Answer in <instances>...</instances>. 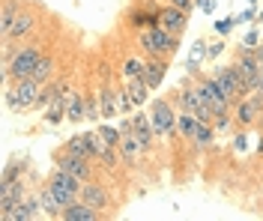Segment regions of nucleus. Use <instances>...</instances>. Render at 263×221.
I'll use <instances>...</instances> for the list:
<instances>
[{
	"instance_id": "obj_1",
	"label": "nucleus",
	"mask_w": 263,
	"mask_h": 221,
	"mask_svg": "<svg viewBox=\"0 0 263 221\" xmlns=\"http://www.w3.org/2000/svg\"><path fill=\"white\" fill-rule=\"evenodd\" d=\"M48 36L39 33L27 39V42H18L15 54L3 63V84H12V81H24V78H30L33 75V66L39 63V57L48 51Z\"/></svg>"
},
{
	"instance_id": "obj_2",
	"label": "nucleus",
	"mask_w": 263,
	"mask_h": 221,
	"mask_svg": "<svg viewBox=\"0 0 263 221\" xmlns=\"http://www.w3.org/2000/svg\"><path fill=\"white\" fill-rule=\"evenodd\" d=\"M132 42H135V48L144 54V57H164V60H171L174 54L180 51L182 36L164 30L162 24H156V27H147V30L135 33Z\"/></svg>"
},
{
	"instance_id": "obj_3",
	"label": "nucleus",
	"mask_w": 263,
	"mask_h": 221,
	"mask_svg": "<svg viewBox=\"0 0 263 221\" xmlns=\"http://www.w3.org/2000/svg\"><path fill=\"white\" fill-rule=\"evenodd\" d=\"M147 114H149V123L156 129V137L162 144H177L180 135H177V105L171 96H159L147 105Z\"/></svg>"
},
{
	"instance_id": "obj_4",
	"label": "nucleus",
	"mask_w": 263,
	"mask_h": 221,
	"mask_svg": "<svg viewBox=\"0 0 263 221\" xmlns=\"http://www.w3.org/2000/svg\"><path fill=\"white\" fill-rule=\"evenodd\" d=\"M39 90H42V84L33 81V78L3 84V105H6V111L9 114H27V111H33V105L39 99Z\"/></svg>"
},
{
	"instance_id": "obj_5",
	"label": "nucleus",
	"mask_w": 263,
	"mask_h": 221,
	"mask_svg": "<svg viewBox=\"0 0 263 221\" xmlns=\"http://www.w3.org/2000/svg\"><path fill=\"white\" fill-rule=\"evenodd\" d=\"M171 99H174V105L180 108V111H192L200 123H215V114L213 108L203 102V96H200V90L195 87V81H192V75H185V81H182L174 93H171Z\"/></svg>"
},
{
	"instance_id": "obj_6",
	"label": "nucleus",
	"mask_w": 263,
	"mask_h": 221,
	"mask_svg": "<svg viewBox=\"0 0 263 221\" xmlns=\"http://www.w3.org/2000/svg\"><path fill=\"white\" fill-rule=\"evenodd\" d=\"M192 81H195V87L200 90L203 102L213 108L215 117H230V114H233V102L224 96V90H221V84L213 78V72H203V69H200V72L192 75Z\"/></svg>"
},
{
	"instance_id": "obj_7",
	"label": "nucleus",
	"mask_w": 263,
	"mask_h": 221,
	"mask_svg": "<svg viewBox=\"0 0 263 221\" xmlns=\"http://www.w3.org/2000/svg\"><path fill=\"white\" fill-rule=\"evenodd\" d=\"M42 24H45V12L27 0V6L18 12V18L12 21V27H9V33L0 36V39H12V42H27L33 36L42 33Z\"/></svg>"
},
{
	"instance_id": "obj_8",
	"label": "nucleus",
	"mask_w": 263,
	"mask_h": 221,
	"mask_svg": "<svg viewBox=\"0 0 263 221\" xmlns=\"http://www.w3.org/2000/svg\"><path fill=\"white\" fill-rule=\"evenodd\" d=\"M45 186L54 191V197L60 200V206H69V204H75V200H81V179L78 176H72L69 170H63V168H51V173L42 179Z\"/></svg>"
},
{
	"instance_id": "obj_9",
	"label": "nucleus",
	"mask_w": 263,
	"mask_h": 221,
	"mask_svg": "<svg viewBox=\"0 0 263 221\" xmlns=\"http://www.w3.org/2000/svg\"><path fill=\"white\" fill-rule=\"evenodd\" d=\"M263 119V93L260 90H254V93H248L246 99H239V102L233 105V129H257Z\"/></svg>"
},
{
	"instance_id": "obj_10",
	"label": "nucleus",
	"mask_w": 263,
	"mask_h": 221,
	"mask_svg": "<svg viewBox=\"0 0 263 221\" xmlns=\"http://www.w3.org/2000/svg\"><path fill=\"white\" fill-rule=\"evenodd\" d=\"M213 78L221 84L224 96H228L233 105L248 96V87H246V81H242V75H239V69L233 66V60H230V63H213Z\"/></svg>"
},
{
	"instance_id": "obj_11",
	"label": "nucleus",
	"mask_w": 263,
	"mask_h": 221,
	"mask_svg": "<svg viewBox=\"0 0 263 221\" xmlns=\"http://www.w3.org/2000/svg\"><path fill=\"white\" fill-rule=\"evenodd\" d=\"M81 200L90 206H96V209H102L108 218H114L117 209H114V191L108 188V183L102 179V176H93V179H87L81 186Z\"/></svg>"
},
{
	"instance_id": "obj_12",
	"label": "nucleus",
	"mask_w": 263,
	"mask_h": 221,
	"mask_svg": "<svg viewBox=\"0 0 263 221\" xmlns=\"http://www.w3.org/2000/svg\"><path fill=\"white\" fill-rule=\"evenodd\" d=\"M233 66L239 69L248 93L257 90V81H260V57H257V48H242V45H236V51H233Z\"/></svg>"
},
{
	"instance_id": "obj_13",
	"label": "nucleus",
	"mask_w": 263,
	"mask_h": 221,
	"mask_svg": "<svg viewBox=\"0 0 263 221\" xmlns=\"http://www.w3.org/2000/svg\"><path fill=\"white\" fill-rule=\"evenodd\" d=\"M54 165H57V168H63V170H69V173H72V176H78L81 183L99 176V165H96V162L81 158V155H75V153H66V150H60V147H57V153H54Z\"/></svg>"
},
{
	"instance_id": "obj_14",
	"label": "nucleus",
	"mask_w": 263,
	"mask_h": 221,
	"mask_svg": "<svg viewBox=\"0 0 263 221\" xmlns=\"http://www.w3.org/2000/svg\"><path fill=\"white\" fill-rule=\"evenodd\" d=\"M156 24H159V15L149 12L147 0H135L129 9L123 12V27H126L132 36L141 33V30H147V27H156Z\"/></svg>"
},
{
	"instance_id": "obj_15",
	"label": "nucleus",
	"mask_w": 263,
	"mask_h": 221,
	"mask_svg": "<svg viewBox=\"0 0 263 221\" xmlns=\"http://www.w3.org/2000/svg\"><path fill=\"white\" fill-rule=\"evenodd\" d=\"M120 155H123V168H129V170H141V168H144V162L149 158L147 150L141 147V140L135 137V132H123V140H120Z\"/></svg>"
},
{
	"instance_id": "obj_16",
	"label": "nucleus",
	"mask_w": 263,
	"mask_h": 221,
	"mask_svg": "<svg viewBox=\"0 0 263 221\" xmlns=\"http://www.w3.org/2000/svg\"><path fill=\"white\" fill-rule=\"evenodd\" d=\"M144 72H147V57L138 51V48H132V51L117 63V75H120L123 84H126V81H135V78H144Z\"/></svg>"
},
{
	"instance_id": "obj_17",
	"label": "nucleus",
	"mask_w": 263,
	"mask_h": 221,
	"mask_svg": "<svg viewBox=\"0 0 263 221\" xmlns=\"http://www.w3.org/2000/svg\"><path fill=\"white\" fill-rule=\"evenodd\" d=\"M189 21H192V12H185V9H177V6H171V3H164V6H162L159 24H162L164 30H171V33L182 36L185 30H189Z\"/></svg>"
},
{
	"instance_id": "obj_18",
	"label": "nucleus",
	"mask_w": 263,
	"mask_h": 221,
	"mask_svg": "<svg viewBox=\"0 0 263 221\" xmlns=\"http://www.w3.org/2000/svg\"><path fill=\"white\" fill-rule=\"evenodd\" d=\"M57 75H60V57L51 51V45H48V51L42 54V57H39V63L33 66L30 78H33V81H39V84H48V81H54Z\"/></svg>"
},
{
	"instance_id": "obj_19",
	"label": "nucleus",
	"mask_w": 263,
	"mask_h": 221,
	"mask_svg": "<svg viewBox=\"0 0 263 221\" xmlns=\"http://www.w3.org/2000/svg\"><path fill=\"white\" fill-rule=\"evenodd\" d=\"M105 218L108 215L102 209L84 204V200H75V204L63 206V215H60V221H105Z\"/></svg>"
},
{
	"instance_id": "obj_20",
	"label": "nucleus",
	"mask_w": 263,
	"mask_h": 221,
	"mask_svg": "<svg viewBox=\"0 0 263 221\" xmlns=\"http://www.w3.org/2000/svg\"><path fill=\"white\" fill-rule=\"evenodd\" d=\"M66 119L69 126L84 123V84H72V90L66 93Z\"/></svg>"
},
{
	"instance_id": "obj_21",
	"label": "nucleus",
	"mask_w": 263,
	"mask_h": 221,
	"mask_svg": "<svg viewBox=\"0 0 263 221\" xmlns=\"http://www.w3.org/2000/svg\"><path fill=\"white\" fill-rule=\"evenodd\" d=\"M33 173V165L27 155H15V158H9L3 170H0V183H15V179H24V176H30Z\"/></svg>"
},
{
	"instance_id": "obj_22",
	"label": "nucleus",
	"mask_w": 263,
	"mask_h": 221,
	"mask_svg": "<svg viewBox=\"0 0 263 221\" xmlns=\"http://www.w3.org/2000/svg\"><path fill=\"white\" fill-rule=\"evenodd\" d=\"M171 69V60L164 57H147V72H144V81L149 84V90H159L164 84V75Z\"/></svg>"
},
{
	"instance_id": "obj_23",
	"label": "nucleus",
	"mask_w": 263,
	"mask_h": 221,
	"mask_svg": "<svg viewBox=\"0 0 263 221\" xmlns=\"http://www.w3.org/2000/svg\"><path fill=\"white\" fill-rule=\"evenodd\" d=\"M36 194H39V206H42V215L45 218H54L60 221V215H63V206H60V200L54 197V191H51L45 183H39L36 186Z\"/></svg>"
},
{
	"instance_id": "obj_24",
	"label": "nucleus",
	"mask_w": 263,
	"mask_h": 221,
	"mask_svg": "<svg viewBox=\"0 0 263 221\" xmlns=\"http://www.w3.org/2000/svg\"><path fill=\"white\" fill-rule=\"evenodd\" d=\"M206 42L210 39H195L192 42V48H189V57H185V75H195V72H200V66H206Z\"/></svg>"
},
{
	"instance_id": "obj_25",
	"label": "nucleus",
	"mask_w": 263,
	"mask_h": 221,
	"mask_svg": "<svg viewBox=\"0 0 263 221\" xmlns=\"http://www.w3.org/2000/svg\"><path fill=\"white\" fill-rule=\"evenodd\" d=\"M215 137H218L215 123H200L197 132H195V137H192V147H195L197 153H206V150H213L215 147Z\"/></svg>"
},
{
	"instance_id": "obj_26",
	"label": "nucleus",
	"mask_w": 263,
	"mask_h": 221,
	"mask_svg": "<svg viewBox=\"0 0 263 221\" xmlns=\"http://www.w3.org/2000/svg\"><path fill=\"white\" fill-rule=\"evenodd\" d=\"M27 6V0H3L0 3V36L9 33V27H12V21L18 18V12Z\"/></svg>"
},
{
	"instance_id": "obj_27",
	"label": "nucleus",
	"mask_w": 263,
	"mask_h": 221,
	"mask_svg": "<svg viewBox=\"0 0 263 221\" xmlns=\"http://www.w3.org/2000/svg\"><path fill=\"white\" fill-rule=\"evenodd\" d=\"M197 126H200V119H197L192 111H180V108H177V135H180L182 144H192Z\"/></svg>"
},
{
	"instance_id": "obj_28",
	"label": "nucleus",
	"mask_w": 263,
	"mask_h": 221,
	"mask_svg": "<svg viewBox=\"0 0 263 221\" xmlns=\"http://www.w3.org/2000/svg\"><path fill=\"white\" fill-rule=\"evenodd\" d=\"M60 150H66V153H75L81 155V158H90V162H96V153H93V147H90V140H87V135H72L66 137L63 144H60Z\"/></svg>"
},
{
	"instance_id": "obj_29",
	"label": "nucleus",
	"mask_w": 263,
	"mask_h": 221,
	"mask_svg": "<svg viewBox=\"0 0 263 221\" xmlns=\"http://www.w3.org/2000/svg\"><path fill=\"white\" fill-rule=\"evenodd\" d=\"M123 84V81H120ZM126 90H129V96H132V102H135V108H147L149 105V84L144 81V78H135V81H126Z\"/></svg>"
},
{
	"instance_id": "obj_30",
	"label": "nucleus",
	"mask_w": 263,
	"mask_h": 221,
	"mask_svg": "<svg viewBox=\"0 0 263 221\" xmlns=\"http://www.w3.org/2000/svg\"><path fill=\"white\" fill-rule=\"evenodd\" d=\"M96 129H99V135L105 137V140H108L111 147H120V140H123V132H120V126L108 123V119H102V123H99Z\"/></svg>"
},
{
	"instance_id": "obj_31",
	"label": "nucleus",
	"mask_w": 263,
	"mask_h": 221,
	"mask_svg": "<svg viewBox=\"0 0 263 221\" xmlns=\"http://www.w3.org/2000/svg\"><path fill=\"white\" fill-rule=\"evenodd\" d=\"M228 51V39L224 36H218V39H213V42H206V66H213V63H218V57Z\"/></svg>"
},
{
	"instance_id": "obj_32",
	"label": "nucleus",
	"mask_w": 263,
	"mask_h": 221,
	"mask_svg": "<svg viewBox=\"0 0 263 221\" xmlns=\"http://www.w3.org/2000/svg\"><path fill=\"white\" fill-rule=\"evenodd\" d=\"M260 42H263V36H260V27H257V24H248V33L242 36V39H239L236 45H242V48H257Z\"/></svg>"
},
{
	"instance_id": "obj_33",
	"label": "nucleus",
	"mask_w": 263,
	"mask_h": 221,
	"mask_svg": "<svg viewBox=\"0 0 263 221\" xmlns=\"http://www.w3.org/2000/svg\"><path fill=\"white\" fill-rule=\"evenodd\" d=\"M233 30H236V21H233V15L213 21V33H215V36H224V39H228V36L233 33Z\"/></svg>"
},
{
	"instance_id": "obj_34",
	"label": "nucleus",
	"mask_w": 263,
	"mask_h": 221,
	"mask_svg": "<svg viewBox=\"0 0 263 221\" xmlns=\"http://www.w3.org/2000/svg\"><path fill=\"white\" fill-rule=\"evenodd\" d=\"M257 9H260V6H251V3H248V9H242V12H233L236 27H242V24H254V21H257Z\"/></svg>"
},
{
	"instance_id": "obj_35",
	"label": "nucleus",
	"mask_w": 263,
	"mask_h": 221,
	"mask_svg": "<svg viewBox=\"0 0 263 221\" xmlns=\"http://www.w3.org/2000/svg\"><path fill=\"white\" fill-rule=\"evenodd\" d=\"M162 3H171L177 9H185V12H195V0H162Z\"/></svg>"
},
{
	"instance_id": "obj_36",
	"label": "nucleus",
	"mask_w": 263,
	"mask_h": 221,
	"mask_svg": "<svg viewBox=\"0 0 263 221\" xmlns=\"http://www.w3.org/2000/svg\"><path fill=\"white\" fill-rule=\"evenodd\" d=\"M215 9H218V0H206L200 12H203V15H210V18H213V12H215Z\"/></svg>"
},
{
	"instance_id": "obj_37",
	"label": "nucleus",
	"mask_w": 263,
	"mask_h": 221,
	"mask_svg": "<svg viewBox=\"0 0 263 221\" xmlns=\"http://www.w3.org/2000/svg\"><path fill=\"white\" fill-rule=\"evenodd\" d=\"M254 153H257V155H260V158H263V132H260V137L254 140Z\"/></svg>"
},
{
	"instance_id": "obj_38",
	"label": "nucleus",
	"mask_w": 263,
	"mask_h": 221,
	"mask_svg": "<svg viewBox=\"0 0 263 221\" xmlns=\"http://www.w3.org/2000/svg\"><path fill=\"white\" fill-rule=\"evenodd\" d=\"M257 24H263V6L257 9Z\"/></svg>"
},
{
	"instance_id": "obj_39",
	"label": "nucleus",
	"mask_w": 263,
	"mask_h": 221,
	"mask_svg": "<svg viewBox=\"0 0 263 221\" xmlns=\"http://www.w3.org/2000/svg\"><path fill=\"white\" fill-rule=\"evenodd\" d=\"M248 3H251V6H260V0H248Z\"/></svg>"
},
{
	"instance_id": "obj_40",
	"label": "nucleus",
	"mask_w": 263,
	"mask_h": 221,
	"mask_svg": "<svg viewBox=\"0 0 263 221\" xmlns=\"http://www.w3.org/2000/svg\"><path fill=\"white\" fill-rule=\"evenodd\" d=\"M260 129H263V119H260Z\"/></svg>"
}]
</instances>
